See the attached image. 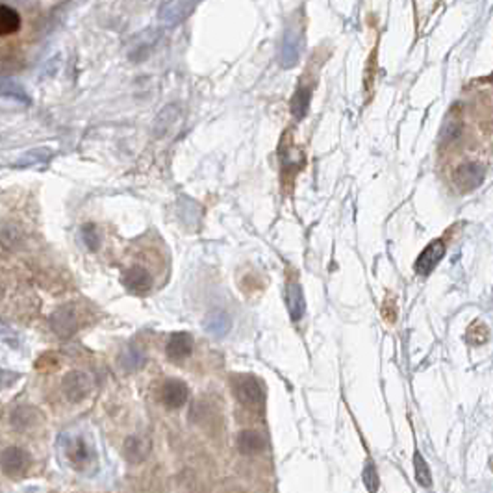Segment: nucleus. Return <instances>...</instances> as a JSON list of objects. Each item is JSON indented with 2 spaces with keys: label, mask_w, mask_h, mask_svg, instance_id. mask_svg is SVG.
<instances>
[{
  "label": "nucleus",
  "mask_w": 493,
  "mask_h": 493,
  "mask_svg": "<svg viewBox=\"0 0 493 493\" xmlns=\"http://www.w3.org/2000/svg\"><path fill=\"white\" fill-rule=\"evenodd\" d=\"M486 171L480 162H465L454 169L453 182L460 191H473L478 185H482Z\"/></svg>",
  "instance_id": "1"
},
{
  "label": "nucleus",
  "mask_w": 493,
  "mask_h": 493,
  "mask_svg": "<svg viewBox=\"0 0 493 493\" xmlns=\"http://www.w3.org/2000/svg\"><path fill=\"white\" fill-rule=\"evenodd\" d=\"M126 367L134 369V367H140L141 364H143V353H141L140 349H128V353H126Z\"/></svg>",
  "instance_id": "19"
},
{
  "label": "nucleus",
  "mask_w": 493,
  "mask_h": 493,
  "mask_svg": "<svg viewBox=\"0 0 493 493\" xmlns=\"http://www.w3.org/2000/svg\"><path fill=\"white\" fill-rule=\"evenodd\" d=\"M20 26V17L8 6L0 4V35L16 34Z\"/></svg>",
  "instance_id": "13"
},
{
  "label": "nucleus",
  "mask_w": 493,
  "mask_h": 493,
  "mask_svg": "<svg viewBox=\"0 0 493 493\" xmlns=\"http://www.w3.org/2000/svg\"><path fill=\"white\" fill-rule=\"evenodd\" d=\"M193 351V338L188 332H176L169 338L167 343V356L173 362H182L191 354Z\"/></svg>",
  "instance_id": "8"
},
{
  "label": "nucleus",
  "mask_w": 493,
  "mask_h": 493,
  "mask_svg": "<svg viewBox=\"0 0 493 493\" xmlns=\"http://www.w3.org/2000/svg\"><path fill=\"white\" fill-rule=\"evenodd\" d=\"M190 397V389L185 386V382L178 379H171L164 384L162 389V398H164L165 406L169 408H182Z\"/></svg>",
  "instance_id": "5"
},
{
  "label": "nucleus",
  "mask_w": 493,
  "mask_h": 493,
  "mask_svg": "<svg viewBox=\"0 0 493 493\" xmlns=\"http://www.w3.org/2000/svg\"><path fill=\"white\" fill-rule=\"evenodd\" d=\"M300 47H303V30L300 26H291L288 28L284 35V43H282V52H280V61L284 69H291L297 65L300 56Z\"/></svg>",
  "instance_id": "2"
},
{
  "label": "nucleus",
  "mask_w": 493,
  "mask_h": 493,
  "mask_svg": "<svg viewBox=\"0 0 493 493\" xmlns=\"http://www.w3.org/2000/svg\"><path fill=\"white\" fill-rule=\"evenodd\" d=\"M414 468H415V478H418V482L421 484V486H425V488H430L432 477H430L429 463H427V460L421 456V453L414 454Z\"/></svg>",
  "instance_id": "16"
},
{
  "label": "nucleus",
  "mask_w": 493,
  "mask_h": 493,
  "mask_svg": "<svg viewBox=\"0 0 493 493\" xmlns=\"http://www.w3.org/2000/svg\"><path fill=\"white\" fill-rule=\"evenodd\" d=\"M197 0H169L162 10V23L165 26H176L190 16Z\"/></svg>",
  "instance_id": "4"
},
{
  "label": "nucleus",
  "mask_w": 493,
  "mask_h": 493,
  "mask_svg": "<svg viewBox=\"0 0 493 493\" xmlns=\"http://www.w3.org/2000/svg\"><path fill=\"white\" fill-rule=\"evenodd\" d=\"M364 484L369 492H377L379 489V473H377V468H375V463L371 460H367L364 468Z\"/></svg>",
  "instance_id": "18"
},
{
  "label": "nucleus",
  "mask_w": 493,
  "mask_h": 493,
  "mask_svg": "<svg viewBox=\"0 0 493 493\" xmlns=\"http://www.w3.org/2000/svg\"><path fill=\"white\" fill-rule=\"evenodd\" d=\"M460 135H462V121H458L456 117L447 119V123L442 128V143H453Z\"/></svg>",
  "instance_id": "17"
},
{
  "label": "nucleus",
  "mask_w": 493,
  "mask_h": 493,
  "mask_svg": "<svg viewBox=\"0 0 493 493\" xmlns=\"http://www.w3.org/2000/svg\"><path fill=\"white\" fill-rule=\"evenodd\" d=\"M286 304H288V312L291 321L299 323L306 310V303H304L303 289L297 282H288L286 286Z\"/></svg>",
  "instance_id": "9"
},
{
  "label": "nucleus",
  "mask_w": 493,
  "mask_h": 493,
  "mask_svg": "<svg viewBox=\"0 0 493 493\" xmlns=\"http://www.w3.org/2000/svg\"><path fill=\"white\" fill-rule=\"evenodd\" d=\"M445 256V245L442 239H434L432 243L427 245V249L419 255V258L415 260L414 269L415 273L421 274V276H427L434 271V267L444 260Z\"/></svg>",
  "instance_id": "3"
},
{
  "label": "nucleus",
  "mask_w": 493,
  "mask_h": 493,
  "mask_svg": "<svg viewBox=\"0 0 493 493\" xmlns=\"http://www.w3.org/2000/svg\"><path fill=\"white\" fill-rule=\"evenodd\" d=\"M236 395L245 406H256L262 401V386L252 377H243L236 384Z\"/></svg>",
  "instance_id": "7"
},
{
  "label": "nucleus",
  "mask_w": 493,
  "mask_h": 493,
  "mask_svg": "<svg viewBox=\"0 0 493 493\" xmlns=\"http://www.w3.org/2000/svg\"><path fill=\"white\" fill-rule=\"evenodd\" d=\"M123 282H125L126 288H128L130 291H134V293H147V291L152 288V284H154L152 274L145 269V267H140V265H135V267L126 271Z\"/></svg>",
  "instance_id": "6"
},
{
  "label": "nucleus",
  "mask_w": 493,
  "mask_h": 493,
  "mask_svg": "<svg viewBox=\"0 0 493 493\" xmlns=\"http://www.w3.org/2000/svg\"><path fill=\"white\" fill-rule=\"evenodd\" d=\"M238 449L243 454H256L265 449V439L260 432L255 430H245L239 434L238 438Z\"/></svg>",
  "instance_id": "11"
},
{
  "label": "nucleus",
  "mask_w": 493,
  "mask_h": 493,
  "mask_svg": "<svg viewBox=\"0 0 493 493\" xmlns=\"http://www.w3.org/2000/svg\"><path fill=\"white\" fill-rule=\"evenodd\" d=\"M85 243L90 245V249H97L99 247V238H97V230L93 226H85L84 230Z\"/></svg>",
  "instance_id": "20"
},
{
  "label": "nucleus",
  "mask_w": 493,
  "mask_h": 493,
  "mask_svg": "<svg viewBox=\"0 0 493 493\" xmlns=\"http://www.w3.org/2000/svg\"><path fill=\"white\" fill-rule=\"evenodd\" d=\"M67 391L73 397V401H78V398L84 397L90 391V380H87V377L80 373L71 375L69 380H67Z\"/></svg>",
  "instance_id": "15"
},
{
  "label": "nucleus",
  "mask_w": 493,
  "mask_h": 493,
  "mask_svg": "<svg viewBox=\"0 0 493 493\" xmlns=\"http://www.w3.org/2000/svg\"><path fill=\"white\" fill-rule=\"evenodd\" d=\"M310 100H312V91L308 87H299L297 93L291 99V114L295 119H304L308 114Z\"/></svg>",
  "instance_id": "14"
},
{
  "label": "nucleus",
  "mask_w": 493,
  "mask_h": 493,
  "mask_svg": "<svg viewBox=\"0 0 493 493\" xmlns=\"http://www.w3.org/2000/svg\"><path fill=\"white\" fill-rule=\"evenodd\" d=\"M230 329H232V321H230V315L226 314V312L215 310V312L206 315L205 330L209 336H214V338H224V336L230 332Z\"/></svg>",
  "instance_id": "10"
},
{
  "label": "nucleus",
  "mask_w": 493,
  "mask_h": 493,
  "mask_svg": "<svg viewBox=\"0 0 493 493\" xmlns=\"http://www.w3.org/2000/svg\"><path fill=\"white\" fill-rule=\"evenodd\" d=\"M150 444L145 438H128L125 444V456L130 462H141L149 454Z\"/></svg>",
  "instance_id": "12"
}]
</instances>
